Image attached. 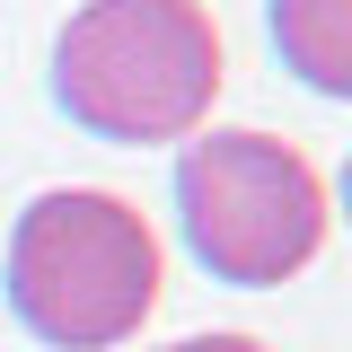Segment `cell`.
Segmentation results:
<instances>
[{"label": "cell", "instance_id": "cell-2", "mask_svg": "<svg viewBox=\"0 0 352 352\" xmlns=\"http://www.w3.org/2000/svg\"><path fill=\"white\" fill-rule=\"evenodd\" d=\"M9 308L53 352H115L159 308V229L106 185H53L9 229Z\"/></svg>", "mask_w": 352, "mask_h": 352}, {"label": "cell", "instance_id": "cell-4", "mask_svg": "<svg viewBox=\"0 0 352 352\" xmlns=\"http://www.w3.org/2000/svg\"><path fill=\"white\" fill-rule=\"evenodd\" d=\"M273 44L317 97H352V0H273Z\"/></svg>", "mask_w": 352, "mask_h": 352}, {"label": "cell", "instance_id": "cell-5", "mask_svg": "<svg viewBox=\"0 0 352 352\" xmlns=\"http://www.w3.org/2000/svg\"><path fill=\"white\" fill-rule=\"evenodd\" d=\"M168 352H264L256 335H185V344H168Z\"/></svg>", "mask_w": 352, "mask_h": 352}, {"label": "cell", "instance_id": "cell-3", "mask_svg": "<svg viewBox=\"0 0 352 352\" xmlns=\"http://www.w3.org/2000/svg\"><path fill=\"white\" fill-rule=\"evenodd\" d=\"M176 220L212 282L273 291L326 247V176L273 132H194L176 159Z\"/></svg>", "mask_w": 352, "mask_h": 352}, {"label": "cell", "instance_id": "cell-1", "mask_svg": "<svg viewBox=\"0 0 352 352\" xmlns=\"http://www.w3.org/2000/svg\"><path fill=\"white\" fill-rule=\"evenodd\" d=\"M220 80L229 62L203 0H80L53 36V106L115 150L212 132Z\"/></svg>", "mask_w": 352, "mask_h": 352}]
</instances>
